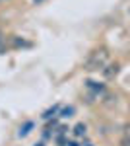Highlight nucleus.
Returning <instances> with one entry per match:
<instances>
[{
  "label": "nucleus",
  "mask_w": 130,
  "mask_h": 146,
  "mask_svg": "<svg viewBox=\"0 0 130 146\" xmlns=\"http://www.w3.org/2000/svg\"><path fill=\"white\" fill-rule=\"evenodd\" d=\"M107 58H109V53L107 49H95V51H91L89 56H87L86 60V68L87 70H99V68H103L107 64Z\"/></svg>",
  "instance_id": "f257e3e1"
},
{
  "label": "nucleus",
  "mask_w": 130,
  "mask_h": 146,
  "mask_svg": "<svg viewBox=\"0 0 130 146\" xmlns=\"http://www.w3.org/2000/svg\"><path fill=\"white\" fill-rule=\"evenodd\" d=\"M103 74H105L107 78H113V76H117V74H119V64H109V66L103 70Z\"/></svg>",
  "instance_id": "f03ea898"
},
{
  "label": "nucleus",
  "mask_w": 130,
  "mask_h": 146,
  "mask_svg": "<svg viewBox=\"0 0 130 146\" xmlns=\"http://www.w3.org/2000/svg\"><path fill=\"white\" fill-rule=\"evenodd\" d=\"M74 135L76 136H82V135H86V125H76V129H74Z\"/></svg>",
  "instance_id": "7ed1b4c3"
},
{
  "label": "nucleus",
  "mask_w": 130,
  "mask_h": 146,
  "mask_svg": "<svg viewBox=\"0 0 130 146\" xmlns=\"http://www.w3.org/2000/svg\"><path fill=\"white\" fill-rule=\"evenodd\" d=\"M31 127H33V123H25V125H23V129H20V136H25L27 133H29Z\"/></svg>",
  "instance_id": "20e7f679"
},
{
  "label": "nucleus",
  "mask_w": 130,
  "mask_h": 146,
  "mask_svg": "<svg viewBox=\"0 0 130 146\" xmlns=\"http://www.w3.org/2000/svg\"><path fill=\"white\" fill-rule=\"evenodd\" d=\"M120 146H130V136H124V138H120Z\"/></svg>",
  "instance_id": "39448f33"
},
{
  "label": "nucleus",
  "mask_w": 130,
  "mask_h": 146,
  "mask_svg": "<svg viewBox=\"0 0 130 146\" xmlns=\"http://www.w3.org/2000/svg\"><path fill=\"white\" fill-rule=\"evenodd\" d=\"M74 111V109H72V107H68V109H64V111H62V117H70V113Z\"/></svg>",
  "instance_id": "423d86ee"
},
{
  "label": "nucleus",
  "mask_w": 130,
  "mask_h": 146,
  "mask_svg": "<svg viewBox=\"0 0 130 146\" xmlns=\"http://www.w3.org/2000/svg\"><path fill=\"white\" fill-rule=\"evenodd\" d=\"M35 146H43V144H35Z\"/></svg>",
  "instance_id": "0eeeda50"
},
{
  "label": "nucleus",
  "mask_w": 130,
  "mask_h": 146,
  "mask_svg": "<svg viewBox=\"0 0 130 146\" xmlns=\"http://www.w3.org/2000/svg\"><path fill=\"white\" fill-rule=\"evenodd\" d=\"M35 2H41V0H35Z\"/></svg>",
  "instance_id": "6e6552de"
}]
</instances>
